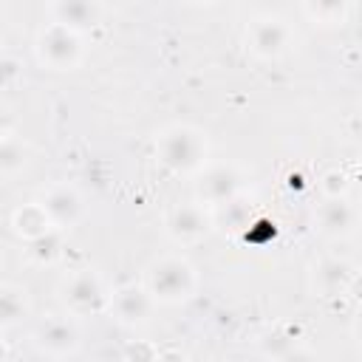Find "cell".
<instances>
[{"label":"cell","mask_w":362,"mask_h":362,"mask_svg":"<svg viewBox=\"0 0 362 362\" xmlns=\"http://www.w3.org/2000/svg\"><path fill=\"white\" fill-rule=\"evenodd\" d=\"M150 280H153L156 294H161V297H184L187 288H189V269L184 263H178V260H164V263H158L153 269Z\"/></svg>","instance_id":"obj_1"},{"label":"cell","mask_w":362,"mask_h":362,"mask_svg":"<svg viewBox=\"0 0 362 362\" xmlns=\"http://www.w3.org/2000/svg\"><path fill=\"white\" fill-rule=\"evenodd\" d=\"M40 51H42V57H45L51 65H65V62H71L74 54H76V40H74L62 25H54L48 34H42Z\"/></svg>","instance_id":"obj_2"},{"label":"cell","mask_w":362,"mask_h":362,"mask_svg":"<svg viewBox=\"0 0 362 362\" xmlns=\"http://www.w3.org/2000/svg\"><path fill=\"white\" fill-rule=\"evenodd\" d=\"M74 339H76L74 328L65 325V322H59V320H48V322L40 328V345L48 348V351H54V354L68 351V348L74 345Z\"/></svg>","instance_id":"obj_3"},{"label":"cell","mask_w":362,"mask_h":362,"mask_svg":"<svg viewBox=\"0 0 362 362\" xmlns=\"http://www.w3.org/2000/svg\"><path fill=\"white\" fill-rule=\"evenodd\" d=\"M68 300H71L76 308H88V305H93V303L99 300V286H96V280H93L90 274H79V277H74L71 286H68Z\"/></svg>","instance_id":"obj_4"},{"label":"cell","mask_w":362,"mask_h":362,"mask_svg":"<svg viewBox=\"0 0 362 362\" xmlns=\"http://www.w3.org/2000/svg\"><path fill=\"white\" fill-rule=\"evenodd\" d=\"M255 45L260 48V51H277L280 45H283V28H280V23H274L272 20V25L269 23H260L257 25V37H255Z\"/></svg>","instance_id":"obj_5"},{"label":"cell","mask_w":362,"mask_h":362,"mask_svg":"<svg viewBox=\"0 0 362 362\" xmlns=\"http://www.w3.org/2000/svg\"><path fill=\"white\" fill-rule=\"evenodd\" d=\"M20 164H23V144L14 136H6L0 144V167H3V173H11Z\"/></svg>","instance_id":"obj_6"},{"label":"cell","mask_w":362,"mask_h":362,"mask_svg":"<svg viewBox=\"0 0 362 362\" xmlns=\"http://www.w3.org/2000/svg\"><path fill=\"white\" fill-rule=\"evenodd\" d=\"M17 297H23V291H17L11 286L3 288V297H0V303H3V322H14L23 314V300L17 303Z\"/></svg>","instance_id":"obj_7"},{"label":"cell","mask_w":362,"mask_h":362,"mask_svg":"<svg viewBox=\"0 0 362 362\" xmlns=\"http://www.w3.org/2000/svg\"><path fill=\"white\" fill-rule=\"evenodd\" d=\"M201 218H198V212L195 209H178L175 212V232H201Z\"/></svg>","instance_id":"obj_8"}]
</instances>
